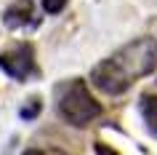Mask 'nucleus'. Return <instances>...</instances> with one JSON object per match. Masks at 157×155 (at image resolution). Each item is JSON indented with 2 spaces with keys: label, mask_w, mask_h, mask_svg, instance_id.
Segmentation results:
<instances>
[{
  "label": "nucleus",
  "mask_w": 157,
  "mask_h": 155,
  "mask_svg": "<svg viewBox=\"0 0 157 155\" xmlns=\"http://www.w3.org/2000/svg\"><path fill=\"white\" fill-rule=\"evenodd\" d=\"M157 67V48L155 40L149 38H141L136 43H128L120 51H115L112 56H107L104 62L91 70V83L101 94H109V96H117V94H125L139 78H147V75L155 72Z\"/></svg>",
  "instance_id": "f257e3e1"
},
{
  "label": "nucleus",
  "mask_w": 157,
  "mask_h": 155,
  "mask_svg": "<svg viewBox=\"0 0 157 155\" xmlns=\"http://www.w3.org/2000/svg\"><path fill=\"white\" fill-rule=\"evenodd\" d=\"M53 99H56V112L69 126H77V128L93 123L101 115V104L91 96L88 83L80 80V78L59 83L56 91H53Z\"/></svg>",
  "instance_id": "f03ea898"
},
{
  "label": "nucleus",
  "mask_w": 157,
  "mask_h": 155,
  "mask_svg": "<svg viewBox=\"0 0 157 155\" xmlns=\"http://www.w3.org/2000/svg\"><path fill=\"white\" fill-rule=\"evenodd\" d=\"M0 70L13 78V80H27L37 72L35 67V48L32 43H16L8 51H0Z\"/></svg>",
  "instance_id": "7ed1b4c3"
},
{
  "label": "nucleus",
  "mask_w": 157,
  "mask_h": 155,
  "mask_svg": "<svg viewBox=\"0 0 157 155\" xmlns=\"http://www.w3.org/2000/svg\"><path fill=\"white\" fill-rule=\"evenodd\" d=\"M3 22L8 30H19L32 22V0H16L3 11Z\"/></svg>",
  "instance_id": "20e7f679"
},
{
  "label": "nucleus",
  "mask_w": 157,
  "mask_h": 155,
  "mask_svg": "<svg viewBox=\"0 0 157 155\" xmlns=\"http://www.w3.org/2000/svg\"><path fill=\"white\" fill-rule=\"evenodd\" d=\"M139 110H141V118L147 123V128L152 137H157V80L155 86H149L139 99Z\"/></svg>",
  "instance_id": "39448f33"
},
{
  "label": "nucleus",
  "mask_w": 157,
  "mask_h": 155,
  "mask_svg": "<svg viewBox=\"0 0 157 155\" xmlns=\"http://www.w3.org/2000/svg\"><path fill=\"white\" fill-rule=\"evenodd\" d=\"M64 6H67V0H43V8H45V14H59Z\"/></svg>",
  "instance_id": "423d86ee"
},
{
  "label": "nucleus",
  "mask_w": 157,
  "mask_h": 155,
  "mask_svg": "<svg viewBox=\"0 0 157 155\" xmlns=\"http://www.w3.org/2000/svg\"><path fill=\"white\" fill-rule=\"evenodd\" d=\"M37 110H40V102H37V99H32V107H29V110H21V118H35V115H37Z\"/></svg>",
  "instance_id": "0eeeda50"
},
{
  "label": "nucleus",
  "mask_w": 157,
  "mask_h": 155,
  "mask_svg": "<svg viewBox=\"0 0 157 155\" xmlns=\"http://www.w3.org/2000/svg\"><path fill=\"white\" fill-rule=\"evenodd\" d=\"M21 155H45L43 150H27V153H21Z\"/></svg>",
  "instance_id": "6e6552de"
},
{
  "label": "nucleus",
  "mask_w": 157,
  "mask_h": 155,
  "mask_svg": "<svg viewBox=\"0 0 157 155\" xmlns=\"http://www.w3.org/2000/svg\"><path fill=\"white\" fill-rule=\"evenodd\" d=\"M155 48H157V43H155Z\"/></svg>",
  "instance_id": "1a4fd4ad"
}]
</instances>
